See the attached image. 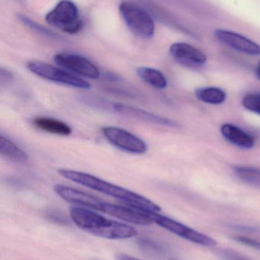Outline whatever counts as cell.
<instances>
[{
	"instance_id": "cell-8",
	"label": "cell",
	"mask_w": 260,
	"mask_h": 260,
	"mask_svg": "<svg viewBox=\"0 0 260 260\" xmlns=\"http://www.w3.org/2000/svg\"><path fill=\"white\" fill-rule=\"evenodd\" d=\"M53 60L59 67L89 79H97L100 76L99 69L83 56L70 53H58Z\"/></svg>"
},
{
	"instance_id": "cell-25",
	"label": "cell",
	"mask_w": 260,
	"mask_h": 260,
	"mask_svg": "<svg viewBox=\"0 0 260 260\" xmlns=\"http://www.w3.org/2000/svg\"><path fill=\"white\" fill-rule=\"evenodd\" d=\"M115 257L117 260H139L129 256V255L123 254V253L116 255Z\"/></svg>"
},
{
	"instance_id": "cell-22",
	"label": "cell",
	"mask_w": 260,
	"mask_h": 260,
	"mask_svg": "<svg viewBox=\"0 0 260 260\" xmlns=\"http://www.w3.org/2000/svg\"><path fill=\"white\" fill-rule=\"evenodd\" d=\"M138 244L143 250L151 253H160L163 251V248L158 244L148 238H141L139 240Z\"/></svg>"
},
{
	"instance_id": "cell-9",
	"label": "cell",
	"mask_w": 260,
	"mask_h": 260,
	"mask_svg": "<svg viewBox=\"0 0 260 260\" xmlns=\"http://www.w3.org/2000/svg\"><path fill=\"white\" fill-rule=\"evenodd\" d=\"M53 189L61 198L68 203L103 212L106 202L102 201L88 192L62 184L55 185Z\"/></svg>"
},
{
	"instance_id": "cell-7",
	"label": "cell",
	"mask_w": 260,
	"mask_h": 260,
	"mask_svg": "<svg viewBox=\"0 0 260 260\" xmlns=\"http://www.w3.org/2000/svg\"><path fill=\"white\" fill-rule=\"evenodd\" d=\"M102 133L107 140L114 146L133 154H143L148 147L140 138L127 130L114 126H105Z\"/></svg>"
},
{
	"instance_id": "cell-11",
	"label": "cell",
	"mask_w": 260,
	"mask_h": 260,
	"mask_svg": "<svg viewBox=\"0 0 260 260\" xmlns=\"http://www.w3.org/2000/svg\"><path fill=\"white\" fill-rule=\"evenodd\" d=\"M169 54L177 62L186 67H200L207 61V56L201 50L186 43L172 44L169 47Z\"/></svg>"
},
{
	"instance_id": "cell-23",
	"label": "cell",
	"mask_w": 260,
	"mask_h": 260,
	"mask_svg": "<svg viewBox=\"0 0 260 260\" xmlns=\"http://www.w3.org/2000/svg\"><path fill=\"white\" fill-rule=\"evenodd\" d=\"M235 239L243 244H247V245L250 246V247H255V248L260 250V242L255 241V240L250 239V238H247V237H236Z\"/></svg>"
},
{
	"instance_id": "cell-12",
	"label": "cell",
	"mask_w": 260,
	"mask_h": 260,
	"mask_svg": "<svg viewBox=\"0 0 260 260\" xmlns=\"http://www.w3.org/2000/svg\"><path fill=\"white\" fill-rule=\"evenodd\" d=\"M111 111L117 113L122 117L134 119V120L151 123V124L161 125V126H177L175 122L172 121L169 119L160 117V116L156 115V114L148 112V111H143L142 109H139V108L122 105V104H111Z\"/></svg>"
},
{
	"instance_id": "cell-3",
	"label": "cell",
	"mask_w": 260,
	"mask_h": 260,
	"mask_svg": "<svg viewBox=\"0 0 260 260\" xmlns=\"http://www.w3.org/2000/svg\"><path fill=\"white\" fill-rule=\"evenodd\" d=\"M119 12L134 35L141 38H151L154 36L155 23L143 8L132 2L124 1L119 6Z\"/></svg>"
},
{
	"instance_id": "cell-26",
	"label": "cell",
	"mask_w": 260,
	"mask_h": 260,
	"mask_svg": "<svg viewBox=\"0 0 260 260\" xmlns=\"http://www.w3.org/2000/svg\"><path fill=\"white\" fill-rule=\"evenodd\" d=\"M256 75L257 76L258 79H260V62L258 64L257 67L256 69Z\"/></svg>"
},
{
	"instance_id": "cell-17",
	"label": "cell",
	"mask_w": 260,
	"mask_h": 260,
	"mask_svg": "<svg viewBox=\"0 0 260 260\" xmlns=\"http://www.w3.org/2000/svg\"><path fill=\"white\" fill-rule=\"evenodd\" d=\"M137 74L142 80L157 89H164L167 87V80L160 70L150 67H139L137 69Z\"/></svg>"
},
{
	"instance_id": "cell-19",
	"label": "cell",
	"mask_w": 260,
	"mask_h": 260,
	"mask_svg": "<svg viewBox=\"0 0 260 260\" xmlns=\"http://www.w3.org/2000/svg\"><path fill=\"white\" fill-rule=\"evenodd\" d=\"M235 174L245 183L260 187V169L253 167L237 166Z\"/></svg>"
},
{
	"instance_id": "cell-15",
	"label": "cell",
	"mask_w": 260,
	"mask_h": 260,
	"mask_svg": "<svg viewBox=\"0 0 260 260\" xmlns=\"http://www.w3.org/2000/svg\"><path fill=\"white\" fill-rule=\"evenodd\" d=\"M33 124L42 131L59 136H67L72 133L71 128L67 123L50 117H36L33 120Z\"/></svg>"
},
{
	"instance_id": "cell-6",
	"label": "cell",
	"mask_w": 260,
	"mask_h": 260,
	"mask_svg": "<svg viewBox=\"0 0 260 260\" xmlns=\"http://www.w3.org/2000/svg\"><path fill=\"white\" fill-rule=\"evenodd\" d=\"M27 68L34 74L47 80L82 89L90 88V84L84 79L45 62H31L27 64Z\"/></svg>"
},
{
	"instance_id": "cell-10",
	"label": "cell",
	"mask_w": 260,
	"mask_h": 260,
	"mask_svg": "<svg viewBox=\"0 0 260 260\" xmlns=\"http://www.w3.org/2000/svg\"><path fill=\"white\" fill-rule=\"evenodd\" d=\"M215 36L218 41L238 51L250 56H260V45L239 34L230 30L218 29Z\"/></svg>"
},
{
	"instance_id": "cell-24",
	"label": "cell",
	"mask_w": 260,
	"mask_h": 260,
	"mask_svg": "<svg viewBox=\"0 0 260 260\" xmlns=\"http://www.w3.org/2000/svg\"><path fill=\"white\" fill-rule=\"evenodd\" d=\"M13 79L12 73L7 70H4L3 69L1 70V85H3L4 83L10 82Z\"/></svg>"
},
{
	"instance_id": "cell-13",
	"label": "cell",
	"mask_w": 260,
	"mask_h": 260,
	"mask_svg": "<svg viewBox=\"0 0 260 260\" xmlns=\"http://www.w3.org/2000/svg\"><path fill=\"white\" fill-rule=\"evenodd\" d=\"M103 212L114 218H119L132 224L148 225L153 223L151 218L147 215L145 210L135 209L128 206H122L106 203Z\"/></svg>"
},
{
	"instance_id": "cell-21",
	"label": "cell",
	"mask_w": 260,
	"mask_h": 260,
	"mask_svg": "<svg viewBox=\"0 0 260 260\" xmlns=\"http://www.w3.org/2000/svg\"><path fill=\"white\" fill-rule=\"evenodd\" d=\"M218 256L222 260H251L232 249H222L219 250Z\"/></svg>"
},
{
	"instance_id": "cell-14",
	"label": "cell",
	"mask_w": 260,
	"mask_h": 260,
	"mask_svg": "<svg viewBox=\"0 0 260 260\" xmlns=\"http://www.w3.org/2000/svg\"><path fill=\"white\" fill-rule=\"evenodd\" d=\"M221 132L227 141L240 148H250L254 146V139L244 130L230 123L222 125Z\"/></svg>"
},
{
	"instance_id": "cell-5",
	"label": "cell",
	"mask_w": 260,
	"mask_h": 260,
	"mask_svg": "<svg viewBox=\"0 0 260 260\" xmlns=\"http://www.w3.org/2000/svg\"><path fill=\"white\" fill-rule=\"evenodd\" d=\"M145 212L151 218L153 223H156L157 225L169 231L171 233L180 238H184L185 240L203 247H213L216 246V241L213 238L204 234L200 233L176 220L160 215L159 212H151V211H145Z\"/></svg>"
},
{
	"instance_id": "cell-2",
	"label": "cell",
	"mask_w": 260,
	"mask_h": 260,
	"mask_svg": "<svg viewBox=\"0 0 260 260\" xmlns=\"http://www.w3.org/2000/svg\"><path fill=\"white\" fill-rule=\"evenodd\" d=\"M70 215L77 227L95 236L119 240L133 238L138 234L134 228L114 220L107 219L86 208L73 206L70 208Z\"/></svg>"
},
{
	"instance_id": "cell-18",
	"label": "cell",
	"mask_w": 260,
	"mask_h": 260,
	"mask_svg": "<svg viewBox=\"0 0 260 260\" xmlns=\"http://www.w3.org/2000/svg\"><path fill=\"white\" fill-rule=\"evenodd\" d=\"M197 99L210 105H221L225 102L226 93L223 90L215 87L200 88L196 91Z\"/></svg>"
},
{
	"instance_id": "cell-20",
	"label": "cell",
	"mask_w": 260,
	"mask_h": 260,
	"mask_svg": "<svg viewBox=\"0 0 260 260\" xmlns=\"http://www.w3.org/2000/svg\"><path fill=\"white\" fill-rule=\"evenodd\" d=\"M243 105L248 111L260 115V93L246 95L243 99Z\"/></svg>"
},
{
	"instance_id": "cell-16",
	"label": "cell",
	"mask_w": 260,
	"mask_h": 260,
	"mask_svg": "<svg viewBox=\"0 0 260 260\" xmlns=\"http://www.w3.org/2000/svg\"><path fill=\"white\" fill-rule=\"evenodd\" d=\"M0 153L3 157L17 163H24L28 160V155L24 150L3 136H0Z\"/></svg>"
},
{
	"instance_id": "cell-1",
	"label": "cell",
	"mask_w": 260,
	"mask_h": 260,
	"mask_svg": "<svg viewBox=\"0 0 260 260\" xmlns=\"http://www.w3.org/2000/svg\"><path fill=\"white\" fill-rule=\"evenodd\" d=\"M58 173L67 180L117 199L130 207L154 212H160L161 211L160 206L146 197L105 181L91 174L67 169L58 170Z\"/></svg>"
},
{
	"instance_id": "cell-4",
	"label": "cell",
	"mask_w": 260,
	"mask_h": 260,
	"mask_svg": "<svg viewBox=\"0 0 260 260\" xmlns=\"http://www.w3.org/2000/svg\"><path fill=\"white\" fill-rule=\"evenodd\" d=\"M50 25L65 33L74 35L82 28L77 6L70 0H62L45 17Z\"/></svg>"
}]
</instances>
